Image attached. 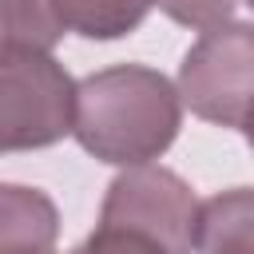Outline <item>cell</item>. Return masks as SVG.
<instances>
[{
  "label": "cell",
  "mask_w": 254,
  "mask_h": 254,
  "mask_svg": "<svg viewBox=\"0 0 254 254\" xmlns=\"http://www.w3.org/2000/svg\"><path fill=\"white\" fill-rule=\"evenodd\" d=\"M151 4H159L175 24H187L194 32L234 24V16L246 8V0H151Z\"/></svg>",
  "instance_id": "obj_9"
},
{
  "label": "cell",
  "mask_w": 254,
  "mask_h": 254,
  "mask_svg": "<svg viewBox=\"0 0 254 254\" xmlns=\"http://www.w3.org/2000/svg\"><path fill=\"white\" fill-rule=\"evenodd\" d=\"M56 238V202L36 187L0 183V254H52Z\"/></svg>",
  "instance_id": "obj_5"
},
{
  "label": "cell",
  "mask_w": 254,
  "mask_h": 254,
  "mask_svg": "<svg viewBox=\"0 0 254 254\" xmlns=\"http://www.w3.org/2000/svg\"><path fill=\"white\" fill-rule=\"evenodd\" d=\"M183 103L155 67L119 64L87 75L71 99V135L103 163L135 167L159 159L179 135Z\"/></svg>",
  "instance_id": "obj_1"
},
{
  "label": "cell",
  "mask_w": 254,
  "mask_h": 254,
  "mask_svg": "<svg viewBox=\"0 0 254 254\" xmlns=\"http://www.w3.org/2000/svg\"><path fill=\"white\" fill-rule=\"evenodd\" d=\"M190 250L198 254H254V194L250 187H234L198 202Z\"/></svg>",
  "instance_id": "obj_6"
},
{
  "label": "cell",
  "mask_w": 254,
  "mask_h": 254,
  "mask_svg": "<svg viewBox=\"0 0 254 254\" xmlns=\"http://www.w3.org/2000/svg\"><path fill=\"white\" fill-rule=\"evenodd\" d=\"M194 210L198 202L175 171L135 163L107 187L99 226H123L159 242L167 254H190Z\"/></svg>",
  "instance_id": "obj_4"
},
{
  "label": "cell",
  "mask_w": 254,
  "mask_h": 254,
  "mask_svg": "<svg viewBox=\"0 0 254 254\" xmlns=\"http://www.w3.org/2000/svg\"><path fill=\"white\" fill-rule=\"evenodd\" d=\"M60 36L52 0H0V52H52Z\"/></svg>",
  "instance_id": "obj_8"
},
{
  "label": "cell",
  "mask_w": 254,
  "mask_h": 254,
  "mask_svg": "<svg viewBox=\"0 0 254 254\" xmlns=\"http://www.w3.org/2000/svg\"><path fill=\"white\" fill-rule=\"evenodd\" d=\"M64 32H79L87 40H119L143 24L151 0H52Z\"/></svg>",
  "instance_id": "obj_7"
},
{
  "label": "cell",
  "mask_w": 254,
  "mask_h": 254,
  "mask_svg": "<svg viewBox=\"0 0 254 254\" xmlns=\"http://www.w3.org/2000/svg\"><path fill=\"white\" fill-rule=\"evenodd\" d=\"M75 83L52 52H0V155L52 147L71 131Z\"/></svg>",
  "instance_id": "obj_2"
},
{
  "label": "cell",
  "mask_w": 254,
  "mask_h": 254,
  "mask_svg": "<svg viewBox=\"0 0 254 254\" xmlns=\"http://www.w3.org/2000/svg\"><path fill=\"white\" fill-rule=\"evenodd\" d=\"M250 67H254V32L234 20L202 32V40L183 56L179 67V103L198 119L246 131L250 115Z\"/></svg>",
  "instance_id": "obj_3"
},
{
  "label": "cell",
  "mask_w": 254,
  "mask_h": 254,
  "mask_svg": "<svg viewBox=\"0 0 254 254\" xmlns=\"http://www.w3.org/2000/svg\"><path fill=\"white\" fill-rule=\"evenodd\" d=\"M67 254H167L159 242L135 234V230H123V226H99L91 238H83L75 250Z\"/></svg>",
  "instance_id": "obj_10"
}]
</instances>
